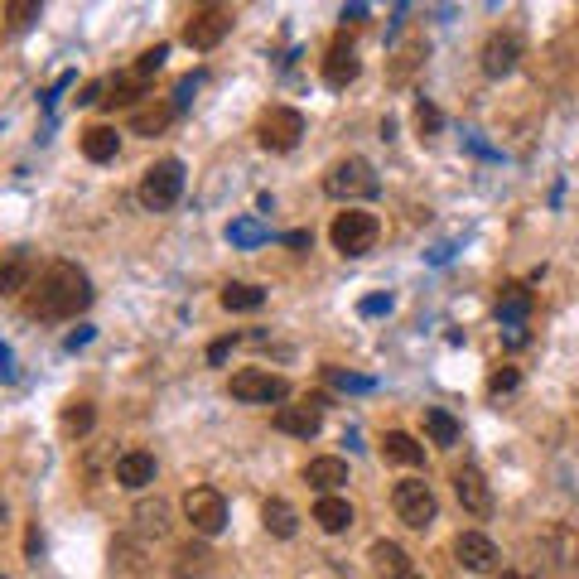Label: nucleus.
Returning a JSON list of instances; mask_svg holds the SVG:
<instances>
[{"instance_id": "1", "label": "nucleus", "mask_w": 579, "mask_h": 579, "mask_svg": "<svg viewBox=\"0 0 579 579\" xmlns=\"http://www.w3.org/2000/svg\"><path fill=\"white\" fill-rule=\"evenodd\" d=\"M87 304H92V280H87L83 266L73 261H54L44 276L34 280V319H78Z\"/></svg>"}, {"instance_id": "2", "label": "nucleus", "mask_w": 579, "mask_h": 579, "mask_svg": "<svg viewBox=\"0 0 579 579\" xmlns=\"http://www.w3.org/2000/svg\"><path fill=\"white\" fill-rule=\"evenodd\" d=\"M324 193L338 198V203L377 198V193H382V179H377V169L367 165L362 155H343V160H333L329 174H324Z\"/></svg>"}, {"instance_id": "3", "label": "nucleus", "mask_w": 579, "mask_h": 579, "mask_svg": "<svg viewBox=\"0 0 579 579\" xmlns=\"http://www.w3.org/2000/svg\"><path fill=\"white\" fill-rule=\"evenodd\" d=\"M377 237H382V222H377V213H362V208L338 213L329 227L333 251H343V256H367V251L377 247Z\"/></svg>"}, {"instance_id": "4", "label": "nucleus", "mask_w": 579, "mask_h": 579, "mask_svg": "<svg viewBox=\"0 0 579 579\" xmlns=\"http://www.w3.org/2000/svg\"><path fill=\"white\" fill-rule=\"evenodd\" d=\"M179 193H184V165H179V160H155V165L145 169L140 203H145L150 213H169V208L179 203Z\"/></svg>"}, {"instance_id": "5", "label": "nucleus", "mask_w": 579, "mask_h": 579, "mask_svg": "<svg viewBox=\"0 0 579 579\" xmlns=\"http://www.w3.org/2000/svg\"><path fill=\"white\" fill-rule=\"evenodd\" d=\"M227 34H232V10H227V5H198V10H189V20H184V44L198 49V54L218 49Z\"/></svg>"}, {"instance_id": "6", "label": "nucleus", "mask_w": 579, "mask_h": 579, "mask_svg": "<svg viewBox=\"0 0 579 579\" xmlns=\"http://www.w3.org/2000/svg\"><path fill=\"white\" fill-rule=\"evenodd\" d=\"M304 136V116L295 107H266L261 111V121H256V140H261V150H295Z\"/></svg>"}, {"instance_id": "7", "label": "nucleus", "mask_w": 579, "mask_h": 579, "mask_svg": "<svg viewBox=\"0 0 579 579\" xmlns=\"http://www.w3.org/2000/svg\"><path fill=\"white\" fill-rule=\"evenodd\" d=\"M391 507H396V517L415 531H425V526L435 522V493H430V483H420V478H406V483H396L391 488Z\"/></svg>"}, {"instance_id": "8", "label": "nucleus", "mask_w": 579, "mask_h": 579, "mask_svg": "<svg viewBox=\"0 0 579 579\" xmlns=\"http://www.w3.org/2000/svg\"><path fill=\"white\" fill-rule=\"evenodd\" d=\"M184 517L193 522L198 536H218L222 526H227V497L218 488H189L184 493Z\"/></svg>"}, {"instance_id": "9", "label": "nucleus", "mask_w": 579, "mask_h": 579, "mask_svg": "<svg viewBox=\"0 0 579 579\" xmlns=\"http://www.w3.org/2000/svg\"><path fill=\"white\" fill-rule=\"evenodd\" d=\"M237 401H261V406H271V401H285L290 396V382L276 377V372H261V367H247V372H237L232 386H227Z\"/></svg>"}, {"instance_id": "10", "label": "nucleus", "mask_w": 579, "mask_h": 579, "mask_svg": "<svg viewBox=\"0 0 579 579\" xmlns=\"http://www.w3.org/2000/svg\"><path fill=\"white\" fill-rule=\"evenodd\" d=\"M454 497H459V507L469 517H493V488H488V478L473 464H464V469L454 473Z\"/></svg>"}, {"instance_id": "11", "label": "nucleus", "mask_w": 579, "mask_h": 579, "mask_svg": "<svg viewBox=\"0 0 579 579\" xmlns=\"http://www.w3.org/2000/svg\"><path fill=\"white\" fill-rule=\"evenodd\" d=\"M454 560H459L469 575H488V570H497V546L483 531H459V536H454Z\"/></svg>"}, {"instance_id": "12", "label": "nucleus", "mask_w": 579, "mask_h": 579, "mask_svg": "<svg viewBox=\"0 0 579 579\" xmlns=\"http://www.w3.org/2000/svg\"><path fill=\"white\" fill-rule=\"evenodd\" d=\"M358 73H362L358 49H353L348 39H333V44H329V54H324V83L343 92L348 83H358Z\"/></svg>"}, {"instance_id": "13", "label": "nucleus", "mask_w": 579, "mask_h": 579, "mask_svg": "<svg viewBox=\"0 0 579 579\" xmlns=\"http://www.w3.org/2000/svg\"><path fill=\"white\" fill-rule=\"evenodd\" d=\"M517 58H522V39L517 34H488V44H483V73L488 78H507L517 68Z\"/></svg>"}, {"instance_id": "14", "label": "nucleus", "mask_w": 579, "mask_h": 579, "mask_svg": "<svg viewBox=\"0 0 579 579\" xmlns=\"http://www.w3.org/2000/svg\"><path fill=\"white\" fill-rule=\"evenodd\" d=\"M319 425H324V411L319 406H280L276 411V430L280 435H295V440H314L319 435Z\"/></svg>"}, {"instance_id": "15", "label": "nucleus", "mask_w": 579, "mask_h": 579, "mask_svg": "<svg viewBox=\"0 0 579 579\" xmlns=\"http://www.w3.org/2000/svg\"><path fill=\"white\" fill-rule=\"evenodd\" d=\"M116 483H121V488H131V493L150 488V483H155V454H145V449H126V454L116 459Z\"/></svg>"}, {"instance_id": "16", "label": "nucleus", "mask_w": 579, "mask_h": 579, "mask_svg": "<svg viewBox=\"0 0 579 579\" xmlns=\"http://www.w3.org/2000/svg\"><path fill=\"white\" fill-rule=\"evenodd\" d=\"M304 483H309V488H319L324 497H333L343 483H348V464H343V459H333V454L309 459V464H304Z\"/></svg>"}, {"instance_id": "17", "label": "nucleus", "mask_w": 579, "mask_h": 579, "mask_svg": "<svg viewBox=\"0 0 579 579\" xmlns=\"http://www.w3.org/2000/svg\"><path fill=\"white\" fill-rule=\"evenodd\" d=\"M367 560H372V570H377V575H386V579H411V575H415L411 555L401 551L396 541H372Z\"/></svg>"}, {"instance_id": "18", "label": "nucleus", "mask_w": 579, "mask_h": 579, "mask_svg": "<svg viewBox=\"0 0 579 579\" xmlns=\"http://www.w3.org/2000/svg\"><path fill=\"white\" fill-rule=\"evenodd\" d=\"M526 314H531V290H526V285H502V295H497V319H502V329H522Z\"/></svg>"}, {"instance_id": "19", "label": "nucleus", "mask_w": 579, "mask_h": 579, "mask_svg": "<svg viewBox=\"0 0 579 579\" xmlns=\"http://www.w3.org/2000/svg\"><path fill=\"white\" fill-rule=\"evenodd\" d=\"M382 459L386 464H406V469H415V464H425V444H415L406 430H386L382 435Z\"/></svg>"}, {"instance_id": "20", "label": "nucleus", "mask_w": 579, "mask_h": 579, "mask_svg": "<svg viewBox=\"0 0 579 579\" xmlns=\"http://www.w3.org/2000/svg\"><path fill=\"white\" fill-rule=\"evenodd\" d=\"M83 155L92 165H107L121 155V136H116V126H87L83 131Z\"/></svg>"}, {"instance_id": "21", "label": "nucleus", "mask_w": 579, "mask_h": 579, "mask_svg": "<svg viewBox=\"0 0 579 579\" xmlns=\"http://www.w3.org/2000/svg\"><path fill=\"white\" fill-rule=\"evenodd\" d=\"M314 522L324 526V531H329V536H338V531H348V526H353V502H348V497H319V502H314Z\"/></svg>"}, {"instance_id": "22", "label": "nucleus", "mask_w": 579, "mask_h": 579, "mask_svg": "<svg viewBox=\"0 0 579 579\" xmlns=\"http://www.w3.org/2000/svg\"><path fill=\"white\" fill-rule=\"evenodd\" d=\"M266 304V290L261 285H247V280H227L222 285V309H232V314H251V309H261Z\"/></svg>"}, {"instance_id": "23", "label": "nucleus", "mask_w": 579, "mask_h": 579, "mask_svg": "<svg viewBox=\"0 0 579 579\" xmlns=\"http://www.w3.org/2000/svg\"><path fill=\"white\" fill-rule=\"evenodd\" d=\"M261 522H266V531L280 536V541H290V536L300 531V517H295V507H290L285 497H271V502L261 507Z\"/></svg>"}, {"instance_id": "24", "label": "nucleus", "mask_w": 579, "mask_h": 579, "mask_svg": "<svg viewBox=\"0 0 579 579\" xmlns=\"http://www.w3.org/2000/svg\"><path fill=\"white\" fill-rule=\"evenodd\" d=\"M425 430H430V440L440 444V449H454L459 435H464V430H459V420L444 411V406H430V411H425Z\"/></svg>"}, {"instance_id": "25", "label": "nucleus", "mask_w": 579, "mask_h": 579, "mask_svg": "<svg viewBox=\"0 0 579 579\" xmlns=\"http://www.w3.org/2000/svg\"><path fill=\"white\" fill-rule=\"evenodd\" d=\"M546 546L555 551V560H560L565 570H575L579 565V536L570 531V526H551V531H546Z\"/></svg>"}, {"instance_id": "26", "label": "nucleus", "mask_w": 579, "mask_h": 579, "mask_svg": "<svg viewBox=\"0 0 579 579\" xmlns=\"http://www.w3.org/2000/svg\"><path fill=\"white\" fill-rule=\"evenodd\" d=\"M169 116H174V107H165V102H155V107H140L136 116H131V131L136 136H160L169 126Z\"/></svg>"}, {"instance_id": "27", "label": "nucleus", "mask_w": 579, "mask_h": 579, "mask_svg": "<svg viewBox=\"0 0 579 579\" xmlns=\"http://www.w3.org/2000/svg\"><path fill=\"white\" fill-rule=\"evenodd\" d=\"M136 526L145 536H169V507L165 502H140L136 507Z\"/></svg>"}, {"instance_id": "28", "label": "nucleus", "mask_w": 579, "mask_h": 579, "mask_svg": "<svg viewBox=\"0 0 579 579\" xmlns=\"http://www.w3.org/2000/svg\"><path fill=\"white\" fill-rule=\"evenodd\" d=\"M0 285H5V295H20L29 285V256L20 247L5 256V276H0Z\"/></svg>"}, {"instance_id": "29", "label": "nucleus", "mask_w": 579, "mask_h": 579, "mask_svg": "<svg viewBox=\"0 0 579 579\" xmlns=\"http://www.w3.org/2000/svg\"><path fill=\"white\" fill-rule=\"evenodd\" d=\"M208 560H213V555H208V546H198V541H189V546H184V551H179V565H174V575H184V579H198V575H208Z\"/></svg>"}, {"instance_id": "30", "label": "nucleus", "mask_w": 579, "mask_h": 579, "mask_svg": "<svg viewBox=\"0 0 579 579\" xmlns=\"http://www.w3.org/2000/svg\"><path fill=\"white\" fill-rule=\"evenodd\" d=\"M140 97H145V83H140L136 73H126V78H116V83H111V107H131V102H140Z\"/></svg>"}, {"instance_id": "31", "label": "nucleus", "mask_w": 579, "mask_h": 579, "mask_svg": "<svg viewBox=\"0 0 579 579\" xmlns=\"http://www.w3.org/2000/svg\"><path fill=\"white\" fill-rule=\"evenodd\" d=\"M92 420H97L92 401H73V406L63 411V430H68V435H87V430H92Z\"/></svg>"}, {"instance_id": "32", "label": "nucleus", "mask_w": 579, "mask_h": 579, "mask_svg": "<svg viewBox=\"0 0 579 579\" xmlns=\"http://www.w3.org/2000/svg\"><path fill=\"white\" fill-rule=\"evenodd\" d=\"M165 58H169V44H155V49H145V54L136 58V68H131V73H136L140 83H150V78L165 68Z\"/></svg>"}, {"instance_id": "33", "label": "nucleus", "mask_w": 579, "mask_h": 579, "mask_svg": "<svg viewBox=\"0 0 579 579\" xmlns=\"http://www.w3.org/2000/svg\"><path fill=\"white\" fill-rule=\"evenodd\" d=\"M34 15H39V0H10L5 5V25L10 29H25Z\"/></svg>"}, {"instance_id": "34", "label": "nucleus", "mask_w": 579, "mask_h": 579, "mask_svg": "<svg viewBox=\"0 0 579 579\" xmlns=\"http://www.w3.org/2000/svg\"><path fill=\"white\" fill-rule=\"evenodd\" d=\"M415 126H420V140H425V136H435V131L444 126L440 107H435V102H420V107H415Z\"/></svg>"}, {"instance_id": "35", "label": "nucleus", "mask_w": 579, "mask_h": 579, "mask_svg": "<svg viewBox=\"0 0 579 579\" xmlns=\"http://www.w3.org/2000/svg\"><path fill=\"white\" fill-rule=\"evenodd\" d=\"M227 237H232L237 247H256V242H266V227H256V222H232Z\"/></svg>"}, {"instance_id": "36", "label": "nucleus", "mask_w": 579, "mask_h": 579, "mask_svg": "<svg viewBox=\"0 0 579 579\" xmlns=\"http://www.w3.org/2000/svg\"><path fill=\"white\" fill-rule=\"evenodd\" d=\"M517 386H522V372H517V367H497L493 377H488V391H493V396H502V391H517Z\"/></svg>"}, {"instance_id": "37", "label": "nucleus", "mask_w": 579, "mask_h": 579, "mask_svg": "<svg viewBox=\"0 0 579 579\" xmlns=\"http://www.w3.org/2000/svg\"><path fill=\"white\" fill-rule=\"evenodd\" d=\"M329 382L343 386V391H372V382L367 377H353V372H338V367H329Z\"/></svg>"}, {"instance_id": "38", "label": "nucleus", "mask_w": 579, "mask_h": 579, "mask_svg": "<svg viewBox=\"0 0 579 579\" xmlns=\"http://www.w3.org/2000/svg\"><path fill=\"white\" fill-rule=\"evenodd\" d=\"M386 309H391V295H367V300L358 304L362 319H377V314H386Z\"/></svg>"}, {"instance_id": "39", "label": "nucleus", "mask_w": 579, "mask_h": 579, "mask_svg": "<svg viewBox=\"0 0 579 579\" xmlns=\"http://www.w3.org/2000/svg\"><path fill=\"white\" fill-rule=\"evenodd\" d=\"M232 348H237V333H227V338H218V343L208 348V362H213V367H222V362H227V353H232Z\"/></svg>"}, {"instance_id": "40", "label": "nucleus", "mask_w": 579, "mask_h": 579, "mask_svg": "<svg viewBox=\"0 0 579 579\" xmlns=\"http://www.w3.org/2000/svg\"><path fill=\"white\" fill-rule=\"evenodd\" d=\"M193 87H198V78H184V83H179V97H174V111H179V107H189V102H193Z\"/></svg>"}, {"instance_id": "41", "label": "nucleus", "mask_w": 579, "mask_h": 579, "mask_svg": "<svg viewBox=\"0 0 579 579\" xmlns=\"http://www.w3.org/2000/svg\"><path fill=\"white\" fill-rule=\"evenodd\" d=\"M78 102H102V83H87V87H83V97H78Z\"/></svg>"}, {"instance_id": "42", "label": "nucleus", "mask_w": 579, "mask_h": 579, "mask_svg": "<svg viewBox=\"0 0 579 579\" xmlns=\"http://www.w3.org/2000/svg\"><path fill=\"white\" fill-rule=\"evenodd\" d=\"M87 338H92V329H78V333H68V348H83Z\"/></svg>"}, {"instance_id": "43", "label": "nucleus", "mask_w": 579, "mask_h": 579, "mask_svg": "<svg viewBox=\"0 0 579 579\" xmlns=\"http://www.w3.org/2000/svg\"><path fill=\"white\" fill-rule=\"evenodd\" d=\"M497 579H541V575H526V570H502Z\"/></svg>"}]
</instances>
